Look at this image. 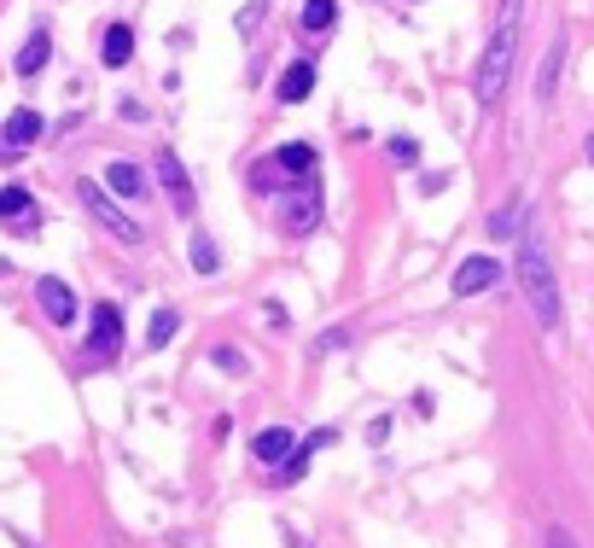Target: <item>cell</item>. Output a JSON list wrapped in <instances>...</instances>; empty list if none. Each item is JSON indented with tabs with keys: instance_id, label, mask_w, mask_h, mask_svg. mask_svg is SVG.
Listing matches in <instances>:
<instances>
[{
	"instance_id": "obj_1",
	"label": "cell",
	"mask_w": 594,
	"mask_h": 548,
	"mask_svg": "<svg viewBox=\"0 0 594 548\" xmlns=\"http://www.w3.org/2000/svg\"><path fill=\"white\" fill-rule=\"evenodd\" d=\"M519 286H525V304L536 315V327L554 333L560 327V280H554V251H548V228H542L536 210L519 228Z\"/></svg>"
},
{
	"instance_id": "obj_2",
	"label": "cell",
	"mask_w": 594,
	"mask_h": 548,
	"mask_svg": "<svg viewBox=\"0 0 594 548\" xmlns=\"http://www.w3.org/2000/svg\"><path fill=\"white\" fill-rule=\"evenodd\" d=\"M519 18H525V0H501V24H495L490 47L478 59V76H472V94L478 105H495L507 94V76H513V53H519Z\"/></svg>"
},
{
	"instance_id": "obj_3",
	"label": "cell",
	"mask_w": 594,
	"mask_h": 548,
	"mask_svg": "<svg viewBox=\"0 0 594 548\" xmlns=\"http://www.w3.org/2000/svg\"><path fill=\"white\" fill-rule=\"evenodd\" d=\"M315 170H321V158H315V146L309 140H286V146H274L263 164L251 170V187L257 193H286V187H303V181H315Z\"/></svg>"
},
{
	"instance_id": "obj_4",
	"label": "cell",
	"mask_w": 594,
	"mask_h": 548,
	"mask_svg": "<svg viewBox=\"0 0 594 548\" xmlns=\"http://www.w3.org/2000/svg\"><path fill=\"white\" fill-rule=\"evenodd\" d=\"M76 199H82V210L94 216V222L105 228V234H111V240H123V245H140V240H146V228H140L134 216H123V210L111 205L99 181H76Z\"/></svg>"
},
{
	"instance_id": "obj_5",
	"label": "cell",
	"mask_w": 594,
	"mask_h": 548,
	"mask_svg": "<svg viewBox=\"0 0 594 548\" xmlns=\"http://www.w3.org/2000/svg\"><path fill=\"white\" fill-rule=\"evenodd\" d=\"M280 228L303 240V234H315L321 228V181H303V187H286L280 193Z\"/></svg>"
},
{
	"instance_id": "obj_6",
	"label": "cell",
	"mask_w": 594,
	"mask_h": 548,
	"mask_svg": "<svg viewBox=\"0 0 594 548\" xmlns=\"http://www.w3.org/2000/svg\"><path fill=\"white\" fill-rule=\"evenodd\" d=\"M117 350H123V309L94 304V333H88V344H82V356H88V362H111Z\"/></svg>"
},
{
	"instance_id": "obj_7",
	"label": "cell",
	"mask_w": 594,
	"mask_h": 548,
	"mask_svg": "<svg viewBox=\"0 0 594 548\" xmlns=\"http://www.w3.org/2000/svg\"><path fill=\"white\" fill-rule=\"evenodd\" d=\"M35 304H41V315H47V321H53V327H70V321H76V292H70L65 280H59V274H41V280H35Z\"/></svg>"
},
{
	"instance_id": "obj_8",
	"label": "cell",
	"mask_w": 594,
	"mask_h": 548,
	"mask_svg": "<svg viewBox=\"0 0 594 548\" xmlns=\"http://www.w3.org/2000/svg\"><path fill=\"white\" fill-rule=\"evenodd\" d=\"M158 181H164V193H169V205H175V216H193V210H198L193 175L181 170V158H175V152H158Z\"/></svg>"
},
{
	"instance_id": "obj_9",
	"label": "cell",
	"mask_w": 594,
	"mask_h": 548,
	"mask_svg": "<svg viewBox=\"0 0 594 548\" xmlns=\"http://www.w3.org/2000/svg\"><path fill=\"white\" fill-rule=\"evenodd\" d=\"M501 263H495V257H466L461 269H455V280H449V286H455V298H478V292H490V286H501Z\"/></svg>"
},
{
	"instance_id": "obj_10",
	"label": "cell",
	"mask_w": 594,
	"mask_h": 548,
	"mask_svg": "<svg viewBox=\"0 0 594 548\" xmlns=\"http://www.w3.org/2000/svg\"><path fill=\"white\" fill-rule=\"evenodd\" d=\"M315 76H321L315 59H292L286 76H280V88H274V100H280V105H303L309 94H315Z\"/></svg>"
},
{
	"instance_id": "obj_11",
	"label": "cell",
	"mask_w": 594,
	"mask_h": 548,
	"mask_svg": "<svg viewBox=\"0 0 594 548\" xmlns=\"http://www.w3.org/2000/svg\"><path fill=\"white\" fill-rule=\"evenodd\" d=\"M0 222H6V228H18V234H35L30 187H0Z\"/></svg>"
},
{
	"instance_id": "obj_12",
	"label": "cell",
	"mask_w": 594,
	"mask_h": 548,
	"mask_svg": "<svg viewBox=\"0 0 594 548\" xmlns=\"http://www.w3.org/2000/svg\"><path fill=\"white\" fill-rule=\"evenodd\" d=\"M338 444V432H332V426H321V432H309V438H303V444L292 449V455H286V467H280V479L292 484V479H303V467H309V461H315V455H321V449H332Z\"/></svg>"
},
{
	"instance_id": "obj_13",
	"label": "cell",
	"mask_w": 594,
	"mask_h": 548,
	"mask_svg": "<svg viewBox=\"0 0 594 548\" xmlns=\"http://www.w3.org/2000/svg\"><path fill=\"white\" fill-rule=\"evenodd\" d=\"M297 449V438L286 432V426H263L257 438H251V455L263 461V467H286V455Z\"/></svg>"
},
{
	"instance_id": "obj_14",
	"label": "cell",
	"mask_w": 594,
	"mask_h": 548,
	"mask_svg": "<svg viewBox=\"0 0 594 548\" xmlns=\"http://www.w3.org/2000/svg\"><path fill=\"white\" fill-rule=\"evenodd\" d=\"M105 187H111L117 199H146V170L129 164V158H117V164H105Z\"/></svg>"
},
{
	"instance_id": "obj_15",
	"label": "cell",
	"mask_w": 594,
	"mask_h": 548,
	"mask_svg": "<svg viewBox=\"0 0 594 548\" xmlns=\"http://www.w3.org/2000/svg\"><path fill=\"white\" fill-rule=\"evenodd\" d=\"M297 24H303V35H332L338 30V0H303Z\"/></svg>"
},
{
	"instance_id": "obj_16",
	"label": "cell",
	"mask_w": 594,
	"mask_h": 548,
	"mask_svg": "<svg viewBox=\"0 0 594 548\" xmlns=\"http://www.w3.org/2000/svg\"><path fill=\"white\" fill-rule=\"evenodd\" d=\"M99 59H105L111 70L129 65V59H134V30H129V24H111V30H105V41H99Z\"/></svg>"
},
{
	"instance_id": "obj_17",
	"label": "cell",
	"mask_w": 594,
	"mask_h": 548,
	"mask_svg": "<svg viewBox=\"0 0 594 548\" xmlns=\"http://www.w3.org/2000/svg\"><path fill=\"white\" fill-rule=\"evenodd\" d=\"M0 135H6V146H12V152H24V146H35V140H41V111H12Z\"/></svg>"
},
{
	"instance_id": "obj_18",
	"label": "cell",
	"mask_w": 594,
	"mask_h": 548,
	"mask_svg": "<svg viewBox=\"0 0 594 548\" xmlns=\"http://www.w3.org/2000/svg\"><path fill=\"white\" fill-rule=\"evenodd\" d=\"M47 59H53V35H47V30H35L30 41L18 47V76H35V70L47 65Z\"/></svg>"
},
{
	"instance_id": "obj_19",
	"label": "cell",
	"mask_w": 594,
	"mask_h": 548,
	"mask_svg": "<svg viewBox=\"0 0 594 548\" xmlns=\"http://www.w3.org/2000/svg\"><path fill=\"white\" fill-rule=\"evenodd\" d=\"M560 59H565V41L548 47V59H542V76H536V105L554 100V82H560Z\"/></svg>"
},
{
	"instance_id": "obj_20",
	"label": "cell",
	"mask_w": 594,
	"mask_h": 548,
	"mask_svg": "<svg viewBox=\"0 0 594 548\" xmlns=\"http://www.w3.org/2000/svg\"><path fill=\"white\" fill-rule=\"evenodd\" d=\"M175 327H181V315H175V309H158V315H152V327H146V344H152V350H164V344L175 339Z\"/></svg>"
},
{
	"instance_id": "obj_21",
	"label": "cell",
	"mask_w": 594,
	"mask_h": 548,
	"mask_svg": "<svg viewBox=\"0 0 594 548\" xmlns=\"http://www.w3.org/2000/svg\"><path fill=\"white\" fill-rule=\"evenodd\" d=\"M519 228H525V216H519V205H501L490 216V234L495 240H507V234H519Z\"/></svg>"
},
{
	"instance_id": "obj_22",
	"label": "cell",
	"mask_w": 594,
	"mask_h": 548,
	"mask_svg": "<svg viewBox=\"0 0 594 548\" xmlns=\"http://www.w3.org/2000/svg\"><path fill=\"white\" fill-rule=\"evenodd\" d=\"M193 269L198 274H216L222 263H216V240L210 234H193Z\"/></svg>"
},
{
	"instance_id": "obj_23",
	"label": "cell",
	"mask_w": 594,
	"mask_h": 548,
	"mask_svg": "<svg viewBox=\"0 0 594 548\" xmlns=\"http://www.w3.org/2000/svg\"><path fill=\"white\" fill-rule=\"evenodd\" d=\"M210 362H216L222 374H245V356H239L233 344H216V350H210Z\"/></svg>"
},
{
	"instance_id": "obj_24",
	"label": "cell",
	"mask_w": 594,
	"mask_h": 548,
	"mask_svg": "<svg viewBox=\"0 0 594 548\" xmlns=\"http://www.w3.org/2000/svg\"><path fill=\"white\" fill-rule=\"evenodd\" d=\"M263 12H268V0H245V12H239V35H257Z\"/></svg>"
},
{
	"instance_id": "obj_25",
	"label": "cell",
	"mask_w": 594,
	"mask_h": 548,
	"mask_svg": "<svg viewBox=\"0 0 594 548\" xmlns=\"http://www.w3.org/2000/svg\"><path fill=\"white\" fill-rule=\"evenodd\" d=\"M391 164H420V140L396 135V140H391Z\"/></svg>"
},
{
	"instance_id": "obj_26",
	"label": "cell",
	"mask_w": 594,
	"mask_h": 548,
	"mask_svg": "<svg viewBox=\"0 0 594 548\" xmlns=\"http://www.w3.org/2000/svg\"><path fill=\"white\" fill-rule=\"evenodd\" d=\"M263 315H268V327H274V333H280V327H286V321H292V315H286V309L274 304V298H268V304H263Z\"/></svg>"
},
{
	"instance_id": "obj_27",
	"label": "cell",
	"mask_w": 594,
	"mask_h": 548,
	"mask_svg": "<svg viewBox=\"0 0 594 548\" xmlns=\"http://www.w3.org/2000/svg\"><path fill=\"white\" fill-rule=\"evenodd\" d=\"M548 548H583V543H577L571 531H560V525H554V531H548Z\"/></svg>"
},
{
	"instance_id": "obj_28",
	"label": "cell",
	"mask_w": 594,
	"mask_h": 548,
	"mask_svg": "<svg viewBox=\"0 0 594 548\" xmlns=\"http://www.w3.org/2000/svg\"><path fill=\"white\" fill-rule=\"evenodd\" d=\"M589 164H594V140H589Z\"/></svg>"
}]
</instances>
